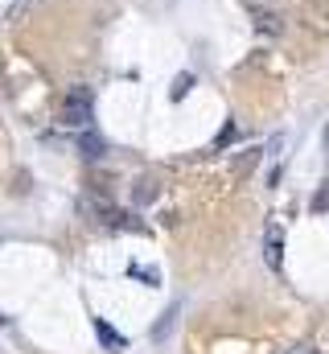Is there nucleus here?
<instances>
[{
    "instance_id": "obj_1",
    "label": "nucleus",
    "mask_w": 329,
    "mask_h": 354,
    "mask_svg": "<svg viewBox=\"0 0 329 354\" xmlns=\"http://www.w3.org/2000/svg\"><path fill=\"white\" fill-rule=\"evenodd\" d=\"M62 124L66 128H86L91 124V91H70L62 103Z\"/></svg>"
},
{
    "instance_id": "obj_2",
    "label": "nucleus",
    "mask_w": 329,
    "mask_h": 354,
    "mask_svg": "<svg viewBox=\"0 0 329 354\" xmlns=\"http://www.w3.org/2000/svg\"><path fill=\"white\" fill-rule=\"evenodd\" d=\"M95 334H99V338H103V342H107L111 351H120V346H124V338H120V334H115V330H111L107 322H95Z\"/></svg>"
},
{
    "instance_id": "obj_3",
    "label": "nucleus",
    "mask_w": 329,
    "mask_h": 354,
    "mask_svg": "<svg viewBox=\"0 0 329 354\" xmlns=\"http://www.w3.org/2000/svg\"><path fill=\"white\" fill-rule=\"evenodd\" d=\"M267 264H272V272L280 268V231L267 235Z\"/></svg>"
},
{
    "instance_id": "obj_4",
    "label": "nucleus",
    "mask_w": 329,
    "mask_h": 354,
    "mask_svg": "<svg viewBox=\"0 0 329 354\" xmlns=\"http://www.w3.org/2000/svg\"><path fill=\"white\" fill-rule=\"evenodd\" d=\"M189 87H194V75H189V71H185V75H177V79H173V99H185Z\"/></svg>"
},
{
    "instance_id": "obj_5",
    "label": "nucleus",
    "mask_w": 329,
    "mask_h": 354,
    "mask_svg": "<svg viewBox=\"0 0 329 354\" xmlns=\"http://www.w3.org/2000/svg\"><path fill=\"white\" fill-rule=\"evenodd\" d=\"M82 153H86V157H103V153H107V145H103L99 136H82Z\"/></svg>"
},
{
    "instance_id": "obj_6",
    "label": "nucleus",
    "mask_w": 329,
    "mask_h": 354,
    "mask_svg": "<svg viewBox=\"0 0 329 354\" xmlns=\"http://www.w3.org/2000/svg\"><path fill=\"white\" fill-rule=\"evenodd\" d=\"M231 140H235V124H227V128L218 132V145H231Z\"/></svg>"
}]
</instances>
